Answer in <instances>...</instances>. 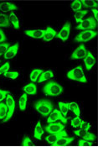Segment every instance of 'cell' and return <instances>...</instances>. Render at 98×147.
Here are the masks:
<instances>
[{
  "instance_id": "cell-41",
  "label": "cell",
  "mask_w": 98,
  "mask_h": 147,
  "mask_svg": "<svg viewBox=\"0 0 98 147\" xmlns=\"http://www.w3.org/2000/svg\"><path fill=\"white\" fill-rule=\"evenodd\" d=\"M92 13H94V16H95V20L97 21L98 19V11L97 9H92Z\"/></svg>"
},
{
  "instance_id": "cell-4",
  "label": "cell",
  "mask_w": 98,
  "mask_h": 147,
  "mask_svg": "<svg viewBox=\"0 0 98 147\" xmlns=\"http://www.w3.org/2000/svg\"><path fill=\"white\" fill-rule=\"evenodd\" d=\"M97 28V21L93 17H89L82 21L76 26V30H94Z\"/></svg>"
},
{
  "instance_id": "cell-13",
  "label": "cell",
  "mask_w": 98,
  "mask_h": 147,
  "mask_svg": "<svg viewBox=\"0 0 98 147\" xmlns=\"http://www.w3.org/2000/svg\"><path fill=\"white\" fill-rule=\"evenodd\" d=\"M18 50H19V43H15L13 45H11L9 46V48L8 49V51H6V53L3 55L4 58L6 60H9V59H12L15 57L18 53Z\"/></svg>"
},
{
  "instance_id": "cell-33",
  "label": "cell",
  "mask_w": 98,
  "mask_h": 147,
  "mask_svg": "<svg viewBox=\"0 0 98 147\" xmlns=\"http://www.w3.org/2000/svg\"><path fill=\"white\" fill-rule=\"evenodd\" d=\"M3 75L5 78H10V79L13 80L18 78V77H19V73L17 71H7Z\"/></svg>"
},
{
  "instance_id": "cell-32",
  "label": "cell",
  "mask_w": 98,
  "mask_h": 147,
  "mask_svg": "<svg viewBox=\"0 0 98 147\" xmlns=\"http://www.w3.org/2000/svg\"><path fill=\"white\" fill-rule=\"evenodd\" d=\"M83 140H88V141H91V142H92V141H94L95 140H96V136L94 135V134H92V133H90V132H86L85 133V135L81 137Z\"/></svg>"
},
{
  "instance_id": "cell-36",
  "label": "cell",
  "mask_w": 98,
  "mask_h": 147,
  "mask_svg": "<svg viewBox=\"0 0 98 147\" xmlns=\"http://www.w3.org/2000/svg\"><path fill=\"white\" fill-rule=\"evenodd\" d=\"M91 128V124L88 122H85V121H81V125H80V129H83L85 131H88Z\"/></svg>"
},
{
  "instance_id": "cell-5",
  "label": "cell",
  "mask_w": 98,
  "mask_h": 147,
  "mask_svg": "<svg viewBox=\"0 0 98 147\" xmlns=\"http://www.w3.org/2000/svg\"><path fill=\"white\" fill-rule=\"evenodd\" d=\"M97 35V33L95 30H84L81 32L75 38L76 42H88L89 40H92Z\"/></svg>"
},
{
  "instance_id": "cell-7",
  "label": "cell",
  "mask_w": 98,
  "mask_h": 147,
  "mask_svg": "<svg viewBox=\"0 0 98 147\" xmlns=\"http://www.w3.org/2000/svg\"><path fill=\"white\" fill-rule=\"evenodd\" d=\"M56 120H60L63 125L67 123V119L65 117H64L58 109H53V111L50 113V114L49 115L48 119H47V123L48 124L54 123Z\"/></svg>"
},
{
  "instance_id": "cell-8",
  "label": "cell",
  "mask_w": 98,
  "mask_h": 147,
  "mask_svg": "<svg viewBox=\"0 0 98 147\" xmlns=\"http://www.w3.org/2000/svg\"><path fill=\"white\" fill-rule=\"evenodd\" d=\"M87 50L86 48L85 45L81 44L79 45L76 50L73 51V53L71 54L70 58L72 60H81V59H84L86 56L87 55Z\"/></svg>"
},
{
  "instance_id": "cell-37",
  "label": "cell",
  "mask_w": 98,
  "mask_h": 147,
  "mask_svg": "<svg viewBox=\"0 0 98 147\" xmlns=\"http://www.w3.org/2000/svg\"><path fill=\"white\" fill-rule=\"evenodd\" d=\"M9 62H6V63H4L0 67V75L1 74H4L5 72L9 71Z\"/></svg>"
},
{
  "instance_id": "cell-24",
  "label": "cell",
  "mask_w": 98,
  "mask_h": 147,
  "mask_svg": "<svg viewBox=\"0 0 98 147\" xmlns=\"http://www.w3.org/2000/svg\"><path fill=\"white\" fill-rule=\"evenodd\" d=\"M68 107H69V110H71L73 113L76 114L77 117H80V115H81V110H80L79 105L76 102H69L68 103Z\"/></svg>"
},
{
  "instance_id": "cell-15",
  "label": "cell",
  "mask_w": 98,
  "mask_h": 147,
  "mask_svg": "<svg viewBox=\"0 0 98 147\" xmlns=\"http://www.w3.org/2000/svg\"><path fill=\"white\" fill-rule=\"evenodd\" d=\"M44 30H25V34L30 37L34 39H43L44 34Z\"/></svg>"
},
{
  "instance_id": "cell-6",
  "label": "cell",
  "mask_w": 98,
  "mask_h": 147,
  "mask_svg": "<svg viewBox=\"0 0 98 147\" xmlns=\"http://www.w3.org/2000/svg\"><path fill=\"white\" fill-rule=\"evenodd\" d=\"M6 106H7V109H8V113L7 115L5 117V119L3 120V122H7L13 116V114L14 113V110H15V101L13 99V98L12 97L11 94H8V96L6 97Z\"/></svg>"
},
{
  "instance_id": "cell-16",
  "label": "cell",
  "mask_w": 98,
  "mask_h": 147,
  "mask_svg": "<svg viewBox=\"0 0 98 147\" xmlns=\"http://www.w3.org/2000/svg\"><path fill=\"white\" fill-rule=\"evenodd\" d=\"M18 9V7L13 4L9 2H3L0 3V10L3 12H10L13 11Z\"/></svg>"
},
{
  "instance_id": "cell-40",
  "label": "cell",
  "mask_w": 98,
  "mask_h": 147,
  "mask_svg": "<svg viewBox=\"0 0 98 147\" xmlns=\"http://www.w3.org/2000/svg\"><path fill=\"white\" fill-rule=\"evenodd\" d=\"M6 40H7V38H6V35L4 34V32L0 29V44L5 42Z\"/></svg>"
},
{
  "instance_id": "cell-2",
  "label": "cell",
  "mask_w": 98,
  "mask_h": 147,
  "mask_svg": "<svg viewBox=\"0 0 98 147\" xmlns=\"http://www.w3.org/2000/svg\"><path fill=\"white\" fill-rule=\"evenodd\" d=\"M63 87L54 81L49 82L43 88L44 93L50 97H56L63 92Z\"/></svg>"
},
{
  "instance_id": "cell-21",
  "label": "cell",
  "mask_w": 98,
  "mask_h": 147,
  "mask_svg": "<svg viewBox=\"0 0 98 147\" xmlns=\"http://www.w3.org/2000/svg\"><path fill=\"white\" fill-rule=\"evenodd\" d=\"M53 77H54V73H53L52 71H50V70L45 71H43V72L41 73V75H40V78H39L38 82H39L40 83H41V82H43L46 81V80L52 78Z\"/></svg>"
},
{
  "instance_id": "cell-10",
  "label": "cell",
  "mask_w": 98,
  "mask_h": 147,
  "mask_svg": "<svg viewBox=\"0 0 98 147\" xmlns=\"http://www.w3.org/2000/svg\"><path fill=\"white\" fill-rule=\"evenodd\" d=\"M70 32V23L66 22L64 24V26L61 28L60 31L59 33H57L55 37L60 39L62 41H66L69 38Z\"/></svg>"
},
{
  "instance_id": "cell-30",
  "label": "cell",
  "mask_w": 98,
  "mask_h": 147,
  "mask_svg": "<svg viewBox=\"0 0 98 147\" xmlns=\"http://www.w3.org/2000/svg\"><path fill=\"white\" fill-rule=\"evenodd\" d=\"M70 7H71V9H72V10H73V11L77 12V11H79V10H81L82 5H81V1H79V0H75V1H73V2H72V3H71Z\"/></svg>"
},
{
  "instance_id": "cell-29",
  "label": "cell",
  "mask_w": 98,
  "mask_h": 147,
  "mask_svg": "<svg viewBox=\"0 0 98 147\" xmlns=\"http://www.w3.org/2000/svg\"><path fill=\"white\" fill-rule=\"evenodd\" d=\"M8 113V109L5 103L0 102V120L4 119Z\"/></svg>"
},
{
  "instance_id": "cell-23",
  "label": "cell",
  "mask_w": 98,
  "mask_h": 147,
  "mask_svg": "<svg viewBox=\"0 0 98 147\" xmlns=\"http://www.w3.org/2000/svg\"><path fill=\"white\" fill-rule=\"evenodd\" d=\"M9 20L11 24L13 25L14 29H16V30L19 29V20L18 17L16 16V14L14 13H10V14L9 16Z\"/></svg>"
},
{
  "instance_id": "cell-3",
  "label": "cell",
  "mask_w": 98,
  "mask_h": 147,
  "mask_svg": "<svg viewBox=\"0 0 98 147\" xmlns=\"http://www.w3.org/2000/svg\"><path fill=\"white\" fill-rule=\"evenodd\" d=\"M67 78L69 79L76 81V82H83V83H87V80L86 78V76L84 74L83 71V68L81 66L76 67V68L70 70V71H68L67 73Z\"/></svg>"
},
{
  "instance_id": "cell-19",
  "label": "cell",
  "mask_w": 98,
  "mask_h": 147,
  "mask_svg": "<svg viewBox=\"0 0 98 147\" xmlns=\"http://www.w3.org/2000/svg\"><path fill=\"white\" fill-rule=\"evenodd\" d=\"M44 134V129L41 126V123L39 121L37 123V125L34 128V137L37 140H41L42 136Z\"/></svg>"
},
{
  "instance_id": "cell-38",
  "label": "cell",
  "mask_w": 98,
  "mask_h": 147,
  "mask_svg": "<svg viewBox=\"0 0 98 147\" xmlns=\"http://www.w3.org/2000/svg\"><path fill=\"white\" fill-rule=\"evenodd\" d=\"M8 94H9V92L8 91L0 89V102H2L3 100H4L6 98V97L8 96Z\"/></svg>"
},
{
  "instance_id": "cell-25",
  "label": "cell",
  "mask_w": 98,
  "mask_h": 147,
  "mask_svg": "<svg viewBox=\"0 0 98 147\" xmlns=\"http://www.w3.org/2000/svg\"><path fill=\"white\" fill-rule=\"evenodd\" d=\"M43 72V71L41 69H34L33 70L30 75V78L32 82H35L36 81H38V78H40V76L41 75V73Z\"/></svg>"
},
{
  "instance_id": "cell-28",
  "label": "cell",
  "mask_w": 98,
  "mask_h": 147,
  "mask_svg": "<svg viewBox=\"0 0 98 147\" xmlns=\"http://www.w3.org/2000/svg\"><path fill=\"white\" fill-rule=\"evenodd\" d=\"M59 108H60V112L61 113V114L65 117L68 113V110H69V107H68V103H65L63 102H59Z\"/></svg>"
},
{
  "instance_id": "cell-39",
  "label": "cell",
  "mask_w": 98,
  "mask_h": 147,
  "mask_svg": "<svg viewBox=\"0 0 98 147\" xmlns=\"http://www.w3.org/2000/svg\"><path fill=\"white\" fill-rule=\"evenodd\" d=\"M32 143H31V140L28 137V136H25L22 141V146H30Z\"/></svg>"
},
{
  "instance_id": "cell-1",
  "label": "cell",
  "mask_w": 98,
  "mask_h": 147,
  "mask_svg": "<svg viewBox=\"0 0 98 147\" xmlns=\"http://www.w3.org/2000/svg\"><path fill=\"white\" fill-rule=\"evenodd\" d=\"M34 107L35 110L43 117H48L54 109L53 103L48 99H40L34 102Z\"/></svg>"
},
{
  "instance_id": "cell-34",
  "label": "cell",
  "mask_w": 98,
  "mask_h": 147,
  "mask_svg": "<svg viewBox=\"0 0 98 147\" xmlns=\"http://www.w3.org/2000/svg\"><path fill=\"white\" fill-rule=\"evenodd\" d=\"M78 146L80 147H88L92 146H93V142L88 141V140H80L78 142Z\"/></svg>"
},
{
  "instance_id": "cell-42",
  "label": "cell",
  "mask_w": 98,
  "mask_h": 147,
  "mask_svg": "<svg viewBox=\"0 0 98 147\" xmlns=\"http://www.w3.org/2000/svg\"><path fill=\"white\" fill-rule=\"evenodd\" d=\"M0 62H1V61H0Z\"/></svg>"
},
{
  "instance_id": "cell-17",
  "label": "cell",
  "mask_w": 98,
  "mask_h": 147,
  "mask_svg": "<svg viewBox=\"0 0 98 147\" xmlns=\"http://www.w3.org/2000/svg\"><path fill=\"white\" fill-rule=\"evenodd\" d=\"M23 91L28 95H35L37 93V87L34 82H30L23 88Z\"/></svg>"
},
{
  "instance_id": "cell-18",
  "label": "cell",
  "mask_w": 98,
  "mask_h": 147,
  "mask_svg": "<svg viewBox=\"0 0 98 147\" xmlns=\"http://www.w3.org/2000/svg\"><path fill=\"white\" fill-rule=\"evenodd\" d=\"M73 140H74L73 137H69V136L62 137L56 143H54V146H65L70 145Z\"/></svg>"
},
{
  "instance_id": "cell-35",
  "label": "cell",
  "mask_w": 98,
  "mask_h": 147,
  "mask_svg": "<svg viewBox=\"0 0 98 147\" xmlns=\"http://www.w3.org/2000/svg\"><path fill=\"white\" fill-rule=\"evenodd\" d=\"M81 119L80 118V117H77L76 116V118H74L72 120H71V122H70V125L72 127H74V128H78V127H80V125H81Z\"/></svg>"
},
{
  "instance_id": "cell-20",
  "label": "cell",
  "mask_w": 98,
  "mask_h": 147,
  "mask_svg": "<svg viewBox=\"0 0 98 147\" xmlns=\"http://www.w3.org/2000/svg\"><path fill=\"white\" fill-rule=\"evenodd\" d=\"M82 7L86 9H97V1L93 0H81V1Z\"/></svg>"
},
{
  "instance_id": "cell-27",
  "label": "cell",
  "mask_w": 98,
  "mask_h": 147,
  "mask_svg": "<svg viewBox=\"0 0 98 147\" xmlns=\"http://www.w3.org/2000/svg\"><path fill=\"white\" fill-rule=\"evenodd\" d=\"M87 13H88V12H87V9H85V10H79V11L75 12V20H76V22H81L83 17L87 14Z\"/></svg>"
},
{
  "instance_id": "cell-11",
  "label": "cell",
  "mask_w": 98,
  "mask_h": 147,
  "mask_svg": "<svg viewBox=\"0 0 98 147\" xmlns=\"http://www.w3.org/2000/svg\"><path fill=\"white\" fill-rule=\"evenodd\" d=\"M68 136V134L66 133V131L65 130H62L59 133H56V134H50V136H48L45 138V140L50 145V146H54V143H56L60 138L62 137H66Z\"/></svg>"
},
{
  "instance_id": "cell-14",
  "label": "cell",
  "mask_w": 98,
  "mask_h": 147,
  "mask_svg": "<svg viewBox=\"0 0 98 147\" xmlns=\"http://www.w3.org/2000/svg\"><path fill=\"white\" fill-rule=\"evenodd\" d=\"M57 34V32L54 30L53 28L48 26L47 29L45 30L44 31V34L43 36V40L44 41H50L54 39V37L56 36Z\"/></svg>"
},
{
  "instance_id": "cell-26",
  "label": "cell",
  "mask_w": 98,
  "mask_h": 147,
  "mask_svg": "<svg viewBox=\"0 0 98 147\" xmlns=\"http://www.w3.org/2000/svg\"><path fill=\"white\" fill-rule=\"evenodd\" d=\"M26 105H27V94L23 93V95H21L19 100V107L21 111H24L26 109Z\"/></svg>"
},
{
  "instance_id": "cell-12",
  "label": "cell",
  "mask_w": 98,
  "mask_h": 147,
  "mask_svg": "<svg viewBox=\"0 0 98 147\" xmlns=\"http://www.w3.org/2000/svg\"><path fill=\"white\" fill-rule=\"evenodd\" d=\"M84 63H85V66H86V68H87V71L91 70V68L94 67V65L96 63L95 57L90 51L87 52V55L84 58Z\"/></svg>"
},
{
  "instance_id": "cell-9",
  "label": "cell",
  "mask_w": 98,
  "mask_h": 147,
  "mask_svg": "<svg viewBox=\"0 0 98 147\" xmlns=\"http://www.w3.org/2000/svg\"><path fill=\"white\" fill-rule=\"evenodd\" d=\"M64 129H65V125L61 122L60 123L54 122V123L48 124V125L45 127V131H47L49 134H56L64 130Z\"/></svg>"
},
{
  "instance_id": "cell-31",
  "label": "cell",
  "mask_w": 98,
  "mask_h": 147,
  "mask_svg": "<svg viewBox=\"0 0 98 147\" xmlns=\"http://www.w3.org/2000/svg\"><path fill=\"white\" fill-rule=\"evenodd\" d=\"M9 46H10V45L8 42H3V43L0 44V57L6 53V51H8Z\"/></svg>"
},
{
  "instance_id": "cell-22",
  "label": "cell",
  "mask_w": 98,
  "mask_h": 147,
  "mask_svg": "<svg viewBox=\"0 0 98 147\" xmlns=\"http://www.w3.org/2000/svg\"><path fill=\"white\" fill-rule=\"evenodd\" d=\"M10 26V21L9 17L4 13H0V27L9 28Z\"/></svg>"
}]
</instances>
